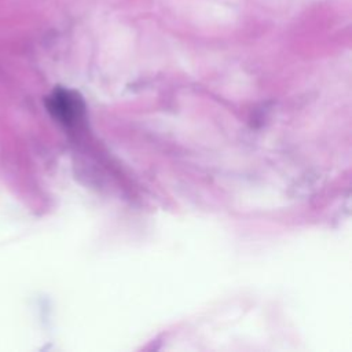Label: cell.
I'll use <instances>...</instances> for the list:
<instances>
[{"label":"cell","mask_w":352,"mask_h":352,"mask_svg":"<svg viewBox=\"0 0 352 352\" xmlns=\"http://www.w3.org/2000/svg\"><path fill=\"white\" fill-rule=\"evenodd\" d=\"M47 109L55 118L69 125L82 111V102L74 92L56 88L47 98Z\"/></svg>","instance_id":"6da1fadb"}]
</instances>
